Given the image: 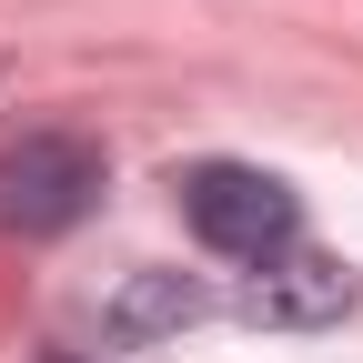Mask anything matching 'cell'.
<instances>
[{"instance_id": "7a4b0ae2", "label": "cell", "mask_w": 363, "mask_h": 363, "mask_svg": "<svg viewBox=\"0 0 363 363\" xmlns=\"http://www.w3.org/2000/svg\"><path fill=\"white\" fill-rule=\"evenodd\" d=\"M101 202V152L81 131H21L0 152V222L11 233H71Z\"/></svg>"}, {"instance_id": "3957f363", "label": "cell", "mask_w": 363, "mask_h": 363, "mask_svg": "<svg viewBox=\"0 0 363 363\" xmlns=\"http://www.w3.org/2000/svg\"><path fill=\"white\" fill-rule=\"evenodd\" d=\"M333 313H353V272L333 262V252H272L252 283H242V323H283V333H303V323H333Z\"/></svg>"}, {"instance_id": "6da1fadb", "label": "cell", "mask_w": 363, "mask_h": 363, "mask_svg": "<svg viewBox=\"0 0 363 363\" xmlns=\"http://www.w3.org/2000/svg\"><path fill=\"white\" fill-rule=\"evenodd\" d=\"M172 192H182V222H192L212 252H233V262H252V272L303 242L293 182H272V172H252V162H192Z\"/></svg>"}, {"instance_id": "277c9868", "label": "cell", "mask_w": 363, "mask_h": 363, "mask_svg": "<svg viewBox=\"0 0 363 363\" xmlns=\"http://www.w3.org/2000/svg\"><path fill=\"white\" fill-rule=\"evenodd\" d=\"M192 313H202V293L182 283V272H142V283L111 303V333H121V343H152V333H172V323H192Z\"/></svg>"}]
</instances>
